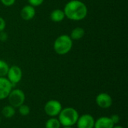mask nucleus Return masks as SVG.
<instances>
[{
    "instance_id": "7",
    "label": "nucleus",
    "mask_w": 128,
    "mask_h": 128,
    "mask_svg": "<svg viewBox=\"0 0 128 128\" xmlns=\"http://www.w3.org/2000/svg\"><path fill=\"white\" fill-rule=\"evenodd\" d=\"M13 86V84L7 79V77H0V100H4L8 98Z\"/></svg>"
},
{
    "instance_id": "17",
    "label": "nucleus",
    "mask_w": 128,
    "mask_h": 128,
    "mask_svg": "<svg viewBox=\"0 0 128 128\" xmlns=\"http://www.w3.org/2000/svg\"><path fill=\"white\" fill-rule=\"evenodd\" d=\"M18 108H19V113L21 116H28L30 112V108L27 105H25L24 104L21 105L20 106H19Z\"/></svg>"
},
{
    "instance_id": "19",
    "label": "nucleus",
    "mask_w": 128,
    "mask_h": 128,
    "mask_svg": "<svg viewBox=\"0 0 128 128\" xmlns=\"http://www.w3.org/2000/svg\"><path fill=\"white\" fill-rule=\"evenodd\" d=\"M1 3L5 7H11L16 2V0H0Z\"/></svg>"
},
{
    "instance_id": "5",
    "label": "nucleus",
    "mask_w": 128,
    "mask_h": 128,
    "mask_svg": "<svg viewBox=\"0 0 128 128\" xmlns=\"http://www.w3.org/2000/svg\"><path fill=\"white\" fill-rule=\"evenodd\" d=\"M62 110V104L56 100H50L44 105V112L50 117H55L58 116L59 112Z\"/></svg>"
},
{
    "instance_id": "16",
    "label": "nucleus",
    "mask_w": 128,
    "mask_h": 128,
    "mask_svg": "<svg viewBox=\"0 0 128 128\" xmlns=\"http://www.w3.org/2000/svg\"><path fill=\"white\" fill-rule=\"evenodd\" d=\"M8 69H9L8 64L5 61L0 59V77L6 76Z\"/></svg>"
},
{
    "instance_id": "2",
    "label": "nucleus",
    "mask_w": 128,
    "mask_h": 128,
    "mask_svg": "<svg viewBox=\"0 0 128 128\" xmlns=\"http://www.w3.org/2000/svg\"><path fill=\"white\" fill-rule=\"evenodd\" d=\"M73 40L68 34H61L56 38L53 43V50L59 56L68 54L73 47Z\"/></svg>"
},
{
    "instance_id": "15",
    "label": "nucleus",
    "mask_w": 128,
    "mask_h": 128,
    "mask_svg": "<svg viewBox=\"0 0 128 128\" xmlns=\"http://www.w3.org/2000/svg\"><path fill=\"white\" fill-rule=\"evenodd\" d=\"M61 124L58 121V119L52 117L49 118L45 124V128H60Z\"/></svg>"
},
{
    "instance_id": "4",
    "label": "nucleus",
    "mask_w": 128,
    "mask_h": 128,
    "mask_svg": "<svg viewBox=\"0 0 128 128\" xmlns=\"http://www.w3.org/2000/svg\"><path fill=\"white\" fill-rule=\"evenodd\" d=\"M8 98L10 105L14 108H18L24 104L26 96L22 90L16 88L12 89Z\"/></svg>"
},
{
    "instance_id": "12",
    "label": "nucleus",
    "mask_w": 128,
    "mask_h": 128,
    "mask_svg": "<svg viewBox=\"0 0 128 128\" xmlns=\"http://www.w3.org/2000/svg\"><path fill=\"white\" fill-rule=\"evenodd\" d=\"M50 20L54 22H60L63 21L65 18V15L64 10L62 9H54L51 11L50 14Z\"/></svg>"
},
{
    "instance_id": "1",
    "label": "nucleus",
    "mask_w": 128,
    "mask_h": 128,
    "mask_svg": "<svg viewBox=\"0 0 128 128\" xmlns=\"http://www.w3.org/2000/svg\"><path fill=\"white\" fill-rule=\"evenodd\" d=\"M65 17L72 21H81L88 15V7L80 0H70L64 7Z\"/></svg>"
},
{
    "instance_id": "20",
    "label": "nucleus",
    "mask_w": 128,
    "mask_h": 128,
    "mask_svg": "<svg viewBox=\"0 0 128 128\" xmlns=\"http://www.w3.org/2000/svg\"><path fill=\"white\" fill-rule=\"evenodd\" d=\"M8 35L4 31L0 32V41L1 42H5L8 40Z\"/></svg>"
},
{
    "instance_id": "24",
    "label": "nucleus",
    "mask_w": 128,
    "mask_h": 128,
    "mask_svg": "<svg viewBox=\"0 0 128 128\" xmlns=\"http://www.w3.org/2000/svg\"><path fill=\"white\" fill-rule=\"evenodd\" d=\"M63 128H73V127H64Z\"/></svg>"
},
{
    "instance_id": "18",
    "label": "nucleus",
    "mask_w": 128,
    "mask_h": 128,
    "mask_svg": "<svg viewBox=\"0 0 128 128\" xmlns=\"http://www.w3.org/2000/svg\"><path fill=\"white\" fill-rule=\"evenodd\" d=\"M44 0H28V4H30L34 8L40 6L44 3Z\"/></svg>"
},
{
    "instance_id": "11",
    "label": "nucleus",
    "mask_w": 128,
    "mask_h": 128,
    "mask_svg": "<svg viewBox=\"0 0 128 128\" xmlns=\"http://www.w3.org/2000/svg\"><path fill=\"white\" fill-rule=\"evenodd\" d=\"M114 125L110 117L102 116L94 122V128H112Z\"/></svg>"
},
{
    "instance_id": "23",
    "label": "nucleus",
    "mask_w": 128,
    "mask_h": 128,
    "mask_svg": "<svg viewBox=\"0 0 128 128\" xmlns=\"http://www.w3.org/2000/svg\"><path fill=\"white\" fill-rule=\"evenodd\" d=\"M112 128H124L122 126H120V125H114V127Z\"/></svg>"
},
{
    "instance_id": "22",
    "label": "nucleus",
    "mask_w": 128,
    "mask_h": 128,
    "mask_svg": "<svg viewBox=\"0 0 128 128\" xmlns=\"http://www.w3.org/2000/svg\"><path fill=\"white\" fill-rule=\"evenodd\" d=\"M110 118H111V120H112V122H113V124H117L118 122H119V121H120V118H119V116H118V115H112L111 117H110Z\"/></svg>"
},
{
    "instance_id": "3",
    "label": "nucleus",
    "mask_w": 128,
    "mask_h": 128,
    "mask_svg": "<svg viewBox=\"0 0 128 128\" xmlns=\"http://www.w3.org/2000/svg\"><path fill=\"white\" fill-rule=\"evenodd\" d=\"M78 112L73 107H66L61 110L58 114V121L64 127H73L76 124L79 118Z\"/></svg>"
},
{
    "instance_id": "8",
    "label": "nucleus",
    "mask_w": 128,
    "mask_h": 128,
    "mask_svg": "<svg viewBox=\"0 0 128 128\" xmlns=\"http://www.w3.org/2000/svg\"><path fill=\"white\" fill-rule=\"evenodd\" d=\"M94 118L92 115L84 114L79 116L76 124L77 128H94Z\"/></svg>"
},
{
    "instance_id": "9",
    "label": "nucleus",
    "mask_w": 128,
    "mask_h": 128,
    "mask_svg": "<svg viewBox=\"0 0 128 128\" xmlns=\"http://www.w3.org/2000/svg\"><path fill=\"white\" fill-rule=\"evenodd\" d=\"M97 105L103 109H107L110 108L112 106V99L111 96L107 93H100L97 95L95 99Z\"/></svg>"
},
{
    "instance_id": "13",
    "label": "nucleus",
    "mask_w": 128,
    "mask_h": 128,
    "mask_svg": "<svg viewBox=\"0 0 128 128\" xmlns=\"http://www.w3.org/2000/svg\"><path fill=\"white\" fill-rule=\"evenodd\" d=\"M85 34H86V32L83 28L76 27L71 31L70 37L73 40H78L82 39L84 37Z\"/></svg>"
},
{
    "instance_id": "25",
    "label": "nucleus",
    "mask_w": 128,
    "mask_h": 128,
    "mask_svg": "<svg viewBox=\"0 0 128 128\" xmlns=\"http://www.w3.org/2000/svg\"><path fill=\"white\" fill-rule=\"evenodd\" d=\"M0 123H1V118H0Z\"/></svg>"
},
{
    "instance_id": "6",
    "label": "nucleus",
    "mask_w": 128,
    "mask_h": 128,
    "mask_svg": "<svg viewBox=\"0 0 128 128\" xmlns=\"http://www.w3.org/2000/svg\"><path fill=\"white\" fill-rule=\"evenodd\" d=\"M7 79L15 86L16 83L20 82L22 77V71L21 68L17 65H13L9 67L8 71L7 73Z\"/></svg>"
},
{
    "instance_id": "14",
    "label": "nucleus",
    "mask_w": 128,
    "mask_h": 128,
    "mask_svg": "<svg viewBox=\"0 0 128 128\" xmlns=\"http://www.w3.org/2000/svg\"><path fill=\"white\" fill-rule=\"evenodd\" d=\"M2 114L6 118H12L14 116V114H15L14 107H13L10 105H8V106H4L3 109H2Z\"/></svg>"
},
{
    "instance_id": "10",
    "label": "nucleus",
    "mask_w": 128,
    "mask_h": 128,
    "mask_svg": "<svg viewBox=\"0 0 128 128\" xmlns=\"http://www.w3.org/2000/svg\"><path fill=\"white\" fill-rule=\"evenodd\" d=\"M35 14H36L35 8L30 4H26L23 6L20 10V16L23 20L26 21L32 20L34 17Z\"/></svg>"
},
{
    "instance_id": "21",
    "label": "nucleus",
    "mask_w": 128,
    "mask_h": 128,
    "mask_svg": "<svg viewBox=\"0 0 128 128\" xmlns=\"http://www.w3.org/2000/svg\"><path fill=\"white\" fill-rule=\"evenodd\" d=\"M5 27H6V22L3 17L0 16V32L4 31Z\"/></svg>"
}]
</instances>
